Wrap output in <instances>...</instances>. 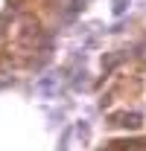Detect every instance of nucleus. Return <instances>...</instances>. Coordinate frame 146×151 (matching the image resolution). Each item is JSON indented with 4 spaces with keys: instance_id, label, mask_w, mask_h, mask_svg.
Here are the masks:
<instances>
[]
</instances>
